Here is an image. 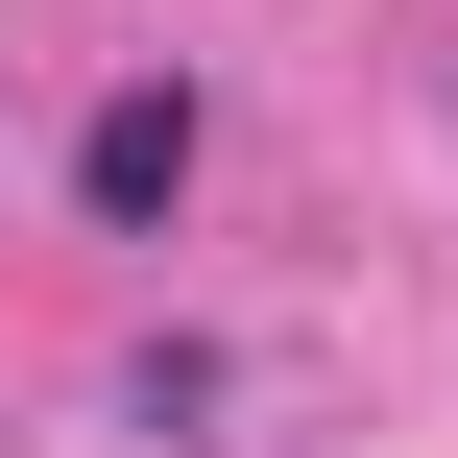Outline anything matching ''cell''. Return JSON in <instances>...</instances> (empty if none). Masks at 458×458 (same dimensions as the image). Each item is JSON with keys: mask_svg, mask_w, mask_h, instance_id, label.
I'll return each instance as SVG.
<instances>
[{"mask_svg": "<svg viewBox=\"0 0 458 458\" xmlns=\"http://www.w3.org/2000/svg\"><path fill=\"white\" fill-rule=\"evenodd\" d=\"M169 193H193V97H169V72H121V97L72 121V217H97V242H145Z\"/></svg>", "mask_w": 458, "mask_h": 458, "instance_id": "cell-1", "label": "cell"}]
</instances>
